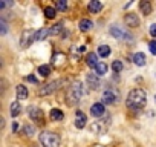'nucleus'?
<instances>
[{
	"mask_svg": "<svg viewBox=\"0 0 156 147\" xmlns=\"http://www.w3.org/2000/svg\"><path fill=\"white\" fill-rule=\"evenodd\" d=\"M28 81H31V83H35V84H38V80L34 77V75H29L28 77Z\"/></svg>",
	"mask_w": 156,
	"mask_h": 147,
	"instance_id": "obj_36",
	"label": "nucleus"
},
{
	"mask_svg": "<svg viewBox=\"0 0 156 147\" xmlns=\"http://www.w3.org/2000/svg\"><path fill=\"white\" fill-rule=\"evenodd\" d=\"M23 133H25L26 136H32V135L35 133V127H34L32 124H25V126H23Z\"/></svg>",
	"mask_w": 156,
	"mask_h": 147,
	"instance_id": "obj_27",
	"label": "nucleus"
},
{
	"mask_svg": "<svg viewBox=\"0 0 156 147\" xmlns=\"http://www.w3.org/2000/svg\"><path fill=\"white\" fill-rule=\"evenodd\" d=\"M49 117H51V120H52V121H61V120L64 118V113H63L60 109H52Z\"/></svg>",
	"mask_w": 156,
	"mask_h": 147,
	"instance_id": "obj_19",
	"label": "nucleus"
},
{
	"mask_svg": "<svg viewBox=\"0 0 156 147\" xmlns=\"http://www.w3.org/2000/svg\"><path fill=\"white\" fill-rule=\"evenodd\" d=\"M133 63H135L136 66H144V64H145V55H144L142 52L135 54V55H133Z\"/></svg>",
	"mask_w": 156,
	"mask_h": 147,
	"instance_id": "obj_22",
	"label": "nucleus"
},
{
	"mask_svg": "<svg viewBox=\"0 0 156 147\" xmlns=\"http://www.w3.org/2000/svg\"><path fill=\"white\" fill-rule=\"evenodd\" d=\"M38 74H41L43 77H48L49 74H51V67H49V64H41V66L38 67Z\"/></svg>",
	"mask_w": 156,
	"mask_h": 147,
	"instance_id": "obj_28",
	"label": "nucleus"
},
{
	"mask_svg": "<svg viewBox=\"0 0 156 147\" xmlns=\"http://www.w3.org/2000/svg\"><path fill=\"white\" fill-rule=\"evenodd\" d=\"M112 69H113L115 72H121V70H122V61H119V60L113 61V63H112Z\"/></svg>",
	"mask_w": 156,
	"mask_h": 147,
	"instance_id": "obj_32",
	"label": "nucleus"
},
{
	"mask_svg": "<svg viewBox=\"0 0 156 147\" xmlns=\"http://www.w3.org/2000/svg\"><path fill=\"white\" fill-rule=\"evenodd\" d=\"M17 127H19V126H17V123H12V127H11V129H12V132H16V130H17Z\"/></svg>",
	"mask_w": 156,
	"mask_h": 147,
	"instance_id": "obj_37",
	"label": "nucleus"
},
{
	"mask_svg": "<svg viewBox=\"0 0 156 147\" xmlns=\"http://www.w3.org/2000/svg\"><path fill=\"white\" fill-rule=\"evenodd\" d=\"M104 104L103 103H95V104H92V107H90V113H92V117H95V118H101L103 115H104Z\"/></svg>",
	"mask_w": 156,
	"mask_h": 147,
	"instance_id": "obj_12",
	"label": "nucleus"
},
{
	"mask_svg": "<svg viewBox=\"0 0 156 147\" xmlns=\"http://www.w3.org/2000/svg\"><path fill=\"white\" fill-rule=\"evenodd\" d=\"M90 28H92V20H89V19H81L80 20V31L81 32H87Z\"/></svg>",
	"mask_w": 156,
	"mask_h": 147,
	"instance_id": "obj_17",
	"label": "nucleus"
},
{
	"mask_svg": "<svg viewBox=\"0 0 156 147\" xmlns=\"http://www.w3.org/2000/svg\"><path fill=\"white\" fill-rule=\"evenodd\" d=\"M86 83L90 89H98L100 88V75H97L95 72H89L86 75Z\"/></svg>",
	"mask_w": 156,
	"mask_h": 147,
	"instance_id": "obj_7",
	"label": "nucleus"
},
{
	"mask_svg": "<svg viewBox=\"0 0 156 147\" xmlns=\"http://www.w3.org/2000/svg\"><path fill=\"white\" fill-rule=\"evenodd\" d=\"M84 95V88H83V83L81 81H73L70 84V88L67 89L66 92V104L67 106H76L80 103V100L83 98Z\"/></svg>",
	"mask_w": 156,
	"mask_h": 147,
	"instance_id": "obj_1",
	"label": "nucleus"
},
{
	"mask_svg": "<svg viewBox=\"0 0 156 147\" xmlns=\"http://www.w3.org/2000/svg\"><path fill=\"white\" fill-rule=\"evenodd\" d=\"M17 98L19 100H26L28 98V89H26V86H23V84H19L17 86Z\"/></svg>",
	"mask_w": 156,
	"mask_h": 147,
	"instance_id": "obj_18",
	"label": "nucleus"
},
{
	"mask_svg": "<svg viewBox=\"0 0 156 147\" xmlns=\"http://www.w3.org/2000/svg\"><path fill=\"white\" fill-rule=\"evenodd\" d=\"M60 84H61V80H54V81H51V83H48V84L41 86V88H40V91H38V95H40V97L51 95V94H54V92L60 88Z\"/></svg>",
	"mask_w": 156,
	"mask_h": 147,
	"instance_id": "obj_5",
	"label": "nucleus"
},
{
	"mask_svg": "<svg viewBox=\"0 0 156 147\" xmlns=\"http://www.w3.org/2000/svg\"><path fill=\"white\" fill-rule=\"evenodd\" d=\"M12 5H14L12 2H0V9H3L6 6H12Z\"/></svg>",
	"mask_w": 156,
	"mask_h": 147,
	"instance_id": "obj_34",
	"label": "nucleus"
},
{
	"mask_svg": "<svg viewBox=\"0 0 156 147\" xmlns=\"http://www.w3.org/2000/svg\"><path fill=\"white\" fill-rule=\"evenodd\" d=\"M98 55H100V57H107V55H110V48H109L107 45L100 46V48H98Z\"/></svg>",
	"mask_w": 156,
	"mask_h": 147,
	"instance_id": "obj_26",
	"label": "nucleus"
},
{
	"mask_svg": "<svg viewBox=\"0 0 156 147\" xmlns=\"http://www.w3.org/2000/svg\"><path fill=\"white\" fill-rule=\"evenodd\" d=\"M150 34H151V37H156V23H153L150 26Z\"/></svg>",
	"mask_w": 156,
	"mask_h": 147,
	"instance_id": "obj_35",
	"label": "nucleus"
},
{
	"mask_svg": "<svg viewBox=\"0 0 156 147\" xmlns=\"http://www.w3.org/2000/svg\"><path fill=\"white\" fill-rule=\"evenodd\" d=\"M34 37H35V32L34 31H25L23 34H22V40H20V46L23 48V49H26L32 41H34Z\"/></svg>",
	"mask_w": 156,
	"mask_h": 147,
	"instance_id": "obj_8",
	"label": "nucleus"
},
{
	"mask_svg": "<svg viewBox=\"0 0 156 147\" xmlns=\"http://www.w3.org/2000/svg\"><path fill=\"white\" fill-rule=\"evenodd\" d=\"M145 101H147V95H145V92H144L142 89H133V91L129 92L127 100H126V104H127L129 109H132V110H138V109L144 107Z\"/></svg>",
	"mask_w": 156,
	"mask_h": 147,
	"instance_id": "obj_2",
	"label": "nucleus"
},
{
	"mask_svg": "<svg viewBox=\"0 0 156 147\" xmlns=\"http://www.w3.org/2000/svg\"><path fill=\"white\" fill-rule=\"evenodd\" d=\"M148 48H150V52H151L153 55H156V41H150Z\"/></svg>",
	"mask_w": 156,
	"mask_h": 147,
	"instance_id": "obj_33",
	"label": "nucleus"
},
{
	"mask_svg": "<svg viewBox=\"0 0 156 147\" xmlns=\"http://www.w3.org/2000/svg\"><path fill=\"white\" fill-rule=\"evenodd\" d=\"M63 29H64V25L63 23H57V25H54L49 29V35H60L63 32Z\"/></svg>",
	"mask_w": 156,
	"mask_h": 147,
	"instance_id": "obj_20",
	"label": "nucleus"
},
{
	"mask_svg": "<svg viewBox=\"0 0 156 147\" xmlns=\"http://www.w3.org/2000/svg\"><path fill=\"white\" fill-rule=\"evenodd\" d=\"M86 63H87L89 67H97V66L100 64V61H98V54H95V52L87 54V57H86Z\"/></svg>",
	"mask_w": 156,
	"mask_h": 147,
	"instance_id": "obj_14",
	"label": "nucleus"
},
{
	"mask_svg": "<svg viewBox=\"0 0 156 147\" xmlns=\"http://www.w3.org/2000/svg\"><path fill=\"white\" fill-rule=\"evenodd\" d=\"M46 35H49V29H46V28H41L40 31H37V32H35L34 41H41V40H44V37H46Z\"/></svg>",
	"mask_w": 156,
	"mask_h": 147,
	"instance_id": "obj_21",
	"label": "nucleus"
},
{
	"mask_svg": "<svg viewBox=\"0 0 156 147\" xmlns=\"http://www.w3.org/2000/svg\"><path fill=\"white\" fill-rule=\"evenodd\" d=\"M40 142L43 147H60V136L54 132H43L40 135Z\"/></svg>",
	"mask_w": 156,
	"mask_h": 147,
	"instance_id": "obj_3",
	"label": "nucleus"
},
{
	"mask_svg": "<svg viewBox=\"0 0 156 147\" xmlns=\"http://www.w3.org/2000/svg\"><path fill=\"white\" fill-rule=\"evenodd\" d=\"M109 121H110V118H106L104 121H100V123H95V124H92V132H104L106 130V127L109 126Z\"/></svg>",
	"mask_w": 156,
	"mask_h": 147,
	"instance_id": "obj_13",
	"label": "nucleus"
},
{
	"mask_svg": "<svg viewBox=\"0 0 156 147\" xmlns=\"http://www.w3.org/2000/svg\"><path fill=\"white\" fill-rule=\"evenodd\" d=\"M154 100H156V97H154Z\"/></svg>",
	"mask_w": 156,
	"mask_h": 147,
	"instance_id": "obj_38",
	"label": "nucleus"
},
{
	"mask_svg": "<svg viewBox=\"0 0 156 147\" xmlns=\"http://www.w3.org/2000/svg\"><path fill=\"white\" fill-rule=\"evenodd\" d=\"M124 23L129 28H138L139 26V17L135 13H127L126 17H124Z\"/></svg>",
	"mask_w": 156,
	"mask_h": 147,
	"instance_id": "obj_10",
	"label": "nucleus"
},
{
	"mask_svg": "<svg viewBox=\"0 0 156 147\" xmlns=\"http://www.w3.org/2000/svg\"><path fill=\"white\" fill-rule=\"evenodd\" d=\"M139 11L144 16H148L151 13V3L147 2V0H141V2H139Z\"/></svg>",
	"mask_w": 156,
	"mask_h": 147,
	"instance_id": "obj_16",
	"label": "nucleus"
},
{
	"mask_svg": "<svg viewBox=\"0 0 156 147\" xmlns=\"http://www.w3.org/2000/svg\"><path fill=\"white\" fill-rule=\"evenodd\" d=\"M66 60V57L63 55V54H55L54 55V58H52V61H54V64L55 66H60V64H63V61Z\"/></svg>",
	"mask_w": 156,
	"mask_h": 147,
	"instance_id": "obj_29",
	"label": "nucleus"
},
{
	"mask_svg": "<svg viewBox=\"0 0 156 147\" xmlns=\"http://www.w3.org/2000/svg\"><path fill=\"white\" fill-rule=\"evenodd\" d=\"M28 113H29V118L38 124H43L44 123V115H43V110L40 107H35V106H29L28 107Z\"/></svg>",
	"mask_w": 156,
	"mask_h": 147,
	"instance_id": "obj_6",
	"label": "nucleus"
},
{
	"mask_svg": "<svg viewBox=\"0 0 156 147\" xmlns=\"http://www.w3.org/2000/svg\"><path fill=\"white\" fill-rule=\"evenodd\" d=\"M109 32H110V35H112V37H115V38H118V40H126V41H132V40H133L132 34H130V32H127L126 29H122V28H121V26H118V25L110 26Z\"/></svg>",
	"mask_w": 156,
	"mask_h": 147,
	"instance_id": "obj_4",
	"label": "nucleus"
},
{
	"mask_svg": "<svg viewBox=\"0 0 156 147\" xmlns=\"http://www.w3.org/2000/svg\"><path fill=\"white\" fill-rule=\"evenodd\" d=\"M101 8H103V5H101V2H98V0H92V2H89V5H87V9H89L90 14H98L101 11Z\"/></svg>",
	"mask_w": 156,
	"mask_h": 147,
	"instance_id": "obj_15",
	"label": "nucleus"
},
{
	"mask_svg": "<svg viewBox=\"0 0 156 147\" xmlns=\"http://www.w3.org/2000/svg\"><path fill=\"white\" fill-rule=\"evenodd\" d=\"M44 16H46V19H55L57 9H55L54 6H46V8H44Z\"/></svg>",
	"mask_w": 156,
	"mask_h": 147,
	"instance_id": "obj_25",
	"label": "nucleus"
},
{
	"mask_svg": "<svg viewBox=\"0 0 156 147\" xmlns=\"http://www.w3.org/2000/svg\"><path fill=\"white\" fill-rule=\"evenodd\" d=\"M86 123H87L86 113L81 112V110H76L75 112V127L76 129H84L86 127Z\"/></svg>",
	"mask_w": 156,
	"mask_h": 147,
	"instance_id": "obj_9",
	"label": "nucleus"
},
{
	"mask_svg": "<svg viewBox=\"0 0 156 147\" xmlns=\"http://www.w3.org/2000/svg\"><path fill=\"white\" fill-rule=\"evenodd\" d=\"M8 32V23L5 22V19H0V34L5 35Z\"/></svg>",
	"mask_w": 156,
	"mask_h": 147,
	"instance_id": "obj_31",
	"label": "nucleus"
},
{
	"mask_svg": "<svg viewBox=\"0 0 156 147\" xmlns=\"http://www.w3.org/2000/svg\"><path fill=\"white\" fill-rule=\"evenodd\" d=\"M107 69H109V67H107V64H106V63H103V61H100V64L95 67V74L101 77V75H104V74H107Z\"/></svg>",
	"mask_w": 156,
	"mask_h": 147,
	"instance_id": "obj_24",
	"label": "nucleus"
},
{
	"mask_svg": "<svg viewBox=\"0 0 156 147\" xmlns=\"http://www.w3.org/2000/svg\"><path fill=\"white\" fill-rule=\"evenodd\" d=\"M20 112H22V106H20V103H19V101H14V103L11 104V110H9L11 117H19Z\"/></svg>",
	"mask_w": 156,
	"mask_h": 147,
	"instance_id": "obj_23",
	"label": "nucleus"
},
{
	"mask_svg": "<svg viewBox=\"0 0 156 147\" xmlns=\"http://www.w3.org/2000/svg\"><path fill=\"white\" fill-rule=\"evenodd\" d=\"M55 9H58V11H66V9H67L66 0H57V2H55Z\"/></svg>",
	"mask_w": 156,
	"mask_h": 147,
	"instance_id": "obj_30",
	"label": "nucleus"
},
{
	"mask_svg": "<svg viewBox=\"0 0 156 147\" xmlns=\"http://www.w3.org/2000/svg\"><path fill=\"white\" fill-rule=\"evenodd\" d=\"M116 98H118V92H116V91L107 89V91L103 94V103H106V104H113V103H116Z\"/></svg>",
	"mask_w": 156,
	"mask_h": 147,
	"instance_id": "obj_11",
	"label": "nucleus"
}]
</instances>
